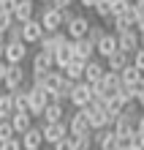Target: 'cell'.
I'll list each match as a JSON object with an SVG mask.
<instances>
[{"label": "cell", "mask_w": 144, "mask_h": 150, "mask_svg": "<svg viewBox=\"0 0 144 150\" xmlns=\"http://www.w3.org/2000/svg\"><path fill=\"white\" fill-rule=\"evenodd\" d=\"M90 28H93L90 16H84V14H76L74 19H71V22L65 25V28H63V30L68 33V38H71V41H79V38H87Z\"/></svg>", "instance_id": "obj_7"}, {"label": "cell", "mask_w": 144, "mask_h": 150, "mask_svg": "<svg viewBox=\"0 0 144 150\" xmlns=\"http://www.w3.org/2000/svg\"><path fill=\"white\" fill-rule=\"evenodd\" d=\"M11 126H14V131H16V137H22L27 128H33V115H30V112H14Z\"/></svg>", "instance_id": "obj_23"}, {"label": "cell", "mask_w": 144, "mask_h": 150, "mask_svg": "<svg viewBox=\"0 0 144 150\" xmlns=\"http://www.w3.org/2000/svg\"><path fill=\"white\" fill-rule=\"evenodd\" d=\"M103 66H106V71L120 74L122 68H128V66H131V55H125V52H120V49H117L112 57H106V60H103Z\"/></svg>", "instance_id": "obj_20"}, {"label": "cell", "mask_w": 144, "mask_h": 150, "mask_svg": "<svg viewBox=\"0 0 144 150\" xmlns=\"http://www.w3.org/2000/svg\"><path fill=\"white\" fill-rule=\"evenodd\" d=\"M95 16H101V19H106V16H112V0H98L95 8H93Z\"/></svg>", "instance_id": "obj_30"}, {"label": "cell", "mask_w": 144, "mask_h": 150, "mask_svg": "<svg viewBox=\"0 0 144 150\" xmlns=\"http://www.w3.org/2000/svg\"><path fill=\"white\" fill-rule=\"evenodd\" d=\"M95 3H98V0H79V6H82V8H87V11H93V8H95Z\"/></svg>", "instance_id": "obj_41"}, {"label": "cell", "mask_w": 144, "mask_h": 150, "mask_svg": "<svg viewBox=\"0 0 144 150\" xmlns=\"http://www.w3.org/2000/svg\"><path fill=\"white\" fill-rule=\"evenodd\" d=\"M0 150H25V147H22V139H19V137H14V139H8V142L0 145Z\"/></svg>", "instance_id": "obj_34"}, {"label": "cell", "mask_w": 144, "mask_h": 150, "mask_svg": "<svg viewBox=\"0 0 144 150\" xmlns=\"http://www.w3.org/2000/svg\"><path fill=\"white\" fill-rule=\"evenodd\" d=\"M68 41H71V38H68V33H65V30L46 33V36L38 41V49H41V52H52V55H55V52L63 47V44H68Z\"/></svg>", "instance_id": "obj_11"}, {"label": "cell", "mask_w": 144, "mask_h": 150, "mask_svg": "<svg viewBox=\"0 0 144 150\" xmlns=\"http://www.w3.org/2000/svg\"><path fill=\"white\" fill-rule=\"evenodd\" d=\"M14 137H16V131L11 126V120H0V145L8 142V139H14Z\"/></svg>", "instance_id": "obj_29"}, {"label": "cell", "mask_w": 144, "mask_h": 150, "mask_svg": "<svg viewBox=\"0 0 144 150\" xmlns=\"http://www.w3.org/2000/svg\"><path fill=\"white\" fill-rule=\"evenodd\" d=\"M128 8H131V0H112V14H114V16L125 14Z\"/></svg>", "instance_id": "obj_31"}, {"label": "cell", "mask_w": 144, "mask_h": 150, "mask_svg": "<svg viewBox=\"0 0 144 150\" xmlns=\"http://www.w3.org/2000/svg\"><path fill=\"white\" fill-rule=\"evenodd\" d=\"M68 134H71V137H87V134H93V126H90L87 115H84L82 109H76V112L68 117Z\"/></svg>", "instance_id": "obj_9"}, {"label": "cell", "mask_w": 144, "mask_h": 150, "mask_svg": "<svg viewBox=\"0 0 144 150\" xmlns=\"http://www.w3.org/2000/svg\"><path fill=\"white\" fill-rule=\"evenodd\" d=\"M71 107H76V109H84L93 104V85H87L84 79L82 82H74V87H71Z\"/></svg>", "instance_id": "obj_4"}, {"label": "cell", "mask_w": 144, "mask_h": 150, "mask_svg": "<svg viewBox=\"0 0 144 150\" xmlns=\"http://www.w3.org/2000/svg\"><path fill=\"white\" fill-rule=\"evenodd\" d=\"M55 55L52 52H35V55L30 57V76L33 79H41V76H46L49 71H55Z\"/></svg>", "instance_id": "obj_1"}, {"label": "cell", "mask_w": 144, "mask_h": 150, "mask_svg": "<svg viewBox=\"0 0 144 150\" xmlns=\"http://www.w3.org/2000/svg\"><path fill=\"white\" fill-rule=\"evenodd\" d=\"M14 117V93H0V120H11Z\"/></svg>", "instance_id": "obj_25"}, {"label": "cell", "mask_w": 144, "mask_h": 150, "mask_svg": "<svg viewBox=\"0 0 144 150\" xmlns=\"http://www.w3.org/2000/svg\"><path fill=\"white\" fill-rule=\"evenodd\" d=\"M6 68H8V63L3 60V63H0V87H3V82H6Z\"/></svg>", "instance_id": "obj_42"}, {"label": "cell", "mask_w": 144, "mask_h": 150, "mask_svg": "<svg viewBox=\"0 0 144 150\" xmlns=\"http://www.w3.org/2000/svg\"><path fill=\"white\" fill-rule=\"evenodd\" d=\"M120 79H122L125 87H131V90H133V87H139L144 82V71H139V68L131 63L128 68H122V71H120Z\"/></svg>", "instance_id": "obj_21"}, {"label": "cell", "mask_w": 144, "mask_h": 150, "mask_svg": "<svg viewBox=\"0 0 144 150\" xmlns=\"http://www.w3.org/2000/svg\"><path fill=\"white\" fill-rule=\"evenodd\" d=\"M133 101L139 104V109H144V82L139 87H133Z\"/></svg>", "instance_id": "obj_35"}, {"label": "cell", "mask_w": 144, "mask_h": 150, "mask_svg": "<svg viewBox=\"0 0 144 150\" xmlns=\"http://www.w3.org/2000/svg\"><path fill=\"white\" fill-rule=\"evenodd\" d=\"M136 134H141V137H144V109H141L139 120H136Z\"/></svg>", "instance_id": "obj_40"}, {"label": "cell", "mask_w": 144, "mask_h": 150, "mask_svg": "<svg viewBox=\"0 0 144 150\" xmlns=\"http://www.w3.org/2000/svg\"><path fill=\"white\" fill-rule=\"evenodd\" d=\"M131 63L136 66L139 71H144V47H141V49H136V52L131 55Z\"/></svg>", "instance_id": "obj_33"}, {"label": "cell", "mask_w": 144, "mask_h": 150, "mask_svg": "<svg viewBox=\"0 0 144 150\" xmlns=\"http://www.w3.org/2000/svg\"><path fill=\"white\" fill-rule=\"evenodd\" d=\"M19 139H22V147L25 150H44V145H46V142H44V134H41V126L27 128Z\"/></svg>", "instance_id": "obj_15"}, {"label": "cell", "mask_w": 144, "mask_h": 150, "mask_svg": "<svg viewBox=\"0 0 144 150\" xmlns=\"http://www.w3.org/2000/svg\"><path fill=\"white\" fill-rule=\"evenodd\" d=\"M103 33H106V28H103V25H93V28H90V33H87V38L93 41V44H98V41L103 38Z\"/></svg>", "instance_id": "obj_32"}, {"label": "cell", "mask_w": 144, "mask_h": 150, "mask_svg": "<svg viewBox=\"0 0 144 150\" xmlns=\"http://www.w3.org/2000/svg\"><path fill=\"white\" fill-rule=\"evenodd\" d=\"M49 6H52V8H57V11H65V8L74 6V0H52Z\"/></svg>", "instance_id": "obj_37"}, {"label": "cell", "mask_w": 144, "mask_h": 150, "mask_svg": "<svg viewBox=\"0 0 144 150\" xmlns=\"http://www.w3.org/2000/svg\"><path fill=\"white\" fill-rule=\"evenodd\" d=\"M14 112H30V104H27V87L14 93Z\"/></svg>", "instance_id": "obj_26"}, {"label": "cell", "mask_w": 144, "mask_h": 150, "mask_svg": "<svg viewBox=\"0 0 144 150\" xmlns=\"http://www.w3.org/2000/svg\"><path fill=\"white\" fill-rule=\"evenodd\" d=\"M38 22H41L44 33H57V30H63V11H57V8H52V6H44Z\"/></svg>", "instance_id": "obj_8"}, {"label": "cell", "mask_w": 144, "mask_h": 150, "mask_svg": "<svg viewBox=\"0 0 144 150\" xmlns=\"http://www.w3.org/2000/svg\"><path fill=\"white\" fill-rule=\"evenodd\" d=\"M14 19L16 22H30L35 19V0H16V8H14Z\"/></svg>", "instance_id": "obj_17"}, {"label": "cell", "mask_w": 144, "mask_h": 150, "mask_svg": "<svg viewBox=\"0 0 144 150\" xmlns=\"http://www.w3.org/2000/svg\"><path fill=\"white\" fill-rule=\"evenodd\" d=\"M49 101H52V93H46L44 87H38V85L27 87V104H30V115L33 117H41Z\"/></svg>", "instance_id": "obj_3"}, {"label": "cell", "mask_w": 144, "mask_h": 150, "mask_svg": "<svg viewBox=\"0 0 144 150\" xmlns=\"http://www.w3.org/2000/svg\"><path fill=\"white\" fill-rule=\"evenodd\" d=\"M63 74H65L71 82H82V79H84V60H76L74 57L65 68H63Z\"/></svg>", "instance_id": "obj_24"}, {"label": "cell", "mask_w": 144, "mask_h": 150, "mask_svg": "<svg viewBox=\"0 0 144 150\" xmlns=\"http://www.w3.org/2000/svg\"><path fill=\"white\" fill-rule=\"evenodd\" d=\"M71 137V134H68ZM74 139V150H95L93 145V134H87V137H71Z\"/></svg>", "instance_id": "obj_28"}, {"label": "cell", "mask_w": 144, "mask_h": 150, "mask_svg": "<svg viewBox=\"0 0 144 150\" xmlns=\"http://www.w3.org/2000/svg\"><path fill=\"white\" fill-rule=\"evenodd\" d=\"M82 112L87 115V120H90V126H93V131H98V128H109V126H106V109L101 107V104H90V107H84Z\"/></svg>", "instance_id": "obj_16"}, {"label": "cell", "mask_w": 144, "mask_h": 150, "mask_svg": "<svg viewBox=\"0 0 144 150\" xmlns=\"http://www.w3.org/2000/svg\"><path fill=\"white\" fill-rule=\"evenodd\" d=\"M14 25H16V19H14L11 11H0V36H6V33L11 30Z\"/></svg>", "instance_id": "obj_27"}, {"label": "cell", "mask_w": 144, "mask_h": 150, "mask_svg": "<svg viewBox=\"0 0 144 150\" xmlns=\"http://www.w3.org/2000/svg\"><path fill=\"white\" fill-rule=\"evenodd\" d=\"M25 85H27V68H25V66H8L3 87L8 93H16V90H22Z\"/></svg>", "instance_id": "obj_5"}, {"label": "cell", "mask_w": 144, "mask_h": 150, "mask_svg": "<svg viewBox=\"0 0 144 150\" xmlns=\"http://www.w3.org/2000/svg\"><path fill=\"white\" fill-rule=\"evenodd\" d=\"M41 134H44V142L55 147L60 139L68 137V120H60V123H41Z\"/></svg>", "instance_id": "obj_6"}, {"label": "cell", "mask_w": 144, "mask_h": 150, "mask_svg": "<svg viewBox=\"0 0 144 150\" xmlns=\"http://www.w3.org/2000/svg\"><path fill=\"white\" fill-rule=\"evenodd\" d=\"M35 3H41V6H49V3H52V0H35Z\"/></svg>", "instance_id": "obj_44"}, {"label": "cell", "mask_w": 144, "mask_h": 150, "mask_svg": "<svg viewBox=\"0 0 144 150\" xmlns=\"http://www.w3.org/2000/svg\"><path fill=\"white\" fill-rule=\"evenodd\" d=\"M141 47H144V33H141Z\"/></svg>", "instance_id": "obj_45"}, {"label": "cell", "mask_w": 144, "mask_h": 150, "mask_svg": "<svg viewBox=\"0 0 144 150\" xmlns=\"http://www.w3.org/2000/svg\"><path fill=\"white\" fill-rule=\"evenodd\" d=\"M6 38H8V41H14V38H22V28H19V22H16L14 28L6 33Z\"/></svg>", "instance_id": "obj_39"}, {"label": "cell", "mask_w": 144, "mask_h": 150, "mask_svg": "<svg viewBox=\"0 0 144 150\" xmlns=\"http://www.w3.org/2000/svg\"><path fill=\"white\" fill-rule=\"evenodd\" d=\"M3 49H6V36H0V63H3Z\"/></svg>", "instance_id": "obj_43"}, {"label": "cell", "mask_w": 144, "mask_h": 150, "mask_svg": "<svg viewBox=\"0 0 144 150\" xmlns=\"http://www.w3.org/2000/svg\"><path fill=\"white\" fill-rule=\"evenodd\" d=\"M74 57H76V55H74V41H68V44H63V47L55 52V66L63 71V68H65Z\"/></svg>", "instance_id": "obj_22"}, {"label": "cell", "mask_w": 144, "mask_h": 150, "mask_svg": "<svg viewBox=\"0 0 144 150\" xmlns=\"http://www.w3.org/2000/svg\"><path fill=\"white\" fill-rule=\"evenodd\" d=\"M74 55H76V60H84V63H90L93 57H98V55H95V44L90 41V38L74 41Z\"/></svg>", "instance_id": "obj_18"}, {"label": "cell", "mask_w": 144, "mask_h": 150, "mask_svg": "<svg viewBox=\"0 0 144 150\" xmlns=\"http://www.w3.org/2000/svg\"><path fill=\"white\" fill-rule=\"evenodd\" d=\"M117 44H120V52H125V55H133L136 49H141V33H139V30L117 33Z\"/></svg>", "instance_id": "obj_10"}, {"label": "cell", "mask_w": 144, "mask_h": 150, "mask_svg": "<svg viewBox=\"0 0 144 150\" xmlns=\"http://www.w3.org/2000/svg\"><path fill=\"white\" fill-rule=\"evenodd\" d=\"M52 150H74V139L71 137H65V139H60V142L52 147Z\"/></svg>", "instance_id": "obj_36"}, {"label": "cell", "mask_w": 144, "mask_h": 150, "mask_svg": "<svg viewBox=\"0 0 144 150\" xmlns=\"http://www.w3.org/2000/svg\"><path fill=\"white\" fill-rule=\"evenodd\" d=\"M27 47H30V44H25L22 38H14V41H8V38H6L3 60H6L8 66H22L25 60H27Z\"/></svg>", "instance_id": "obj_2"}, {"label": "cell", "mask_w": 144, "mask_h": 150, "mask_svg": "<svg viewBox=\"0 0 144 150\" xmlns=\"http://www.w3.org/2000/svg\"><path fill=\"white\" fill-rule=\"evenodd\" d=\"M103 74H106V66L101 57H93L90 63H84V82L87 85H98L103 79Z\"/></svg>", "instance_id": "obj_13"}, {"label": "cell", "mask_w": 144, "mask_h": 150, "mask_svg": "<svg viewBox=\"0 0 144 150\" xmlns=\"http://www.w3.org/2000/svg\"><path fill=\"white\" fill-rule=\"evenodd\" d=\"M117 49H120V44H117V33H103V38L95 44V55L101 57V60L112 57Z\"/></svg>", "instance_id": "obj_12"}, {"label": "cell", "mask_w": 144, "mask_h": 150, "mask_svg": "<svg viewBox=\"0 0 144 150\" xmlns=\"http://www.w3.org/2000/svg\"><path fill=\"white\" fill-rule=\"evenodd\" d=\"M41 120H44V123H60V120H68V117H65V104L49 101L46 109H44V115H41Z\"/></svg>", "instance_id": "obj_19"}, {"label": "cell", "mask_w": 144, "mask_h": 150, "mask_svg": "<svg viewBox=\"0 0 144 150\" xmlns=\"http://www.w3.org/2000/svg\"><path fill=\"white\" fill-rule=\"evenodd\" d=\"M131 150H144V137L141 134H133L131 137Z\"/></svg>", "instance_id": "obj_38"}, {"label": "cell", "mask_w": 144, "mask_h": 150, "mask_svg": "<svg viewBox=\"0 0 144 150\" xmlns=\"http://www.w3.org/2000/svg\"><path fill=\"white\" fill-rule=\"evenodd\" d=\"M22 28V41L25 44H38L46 33H44V28H41V22L38 19H30V22H22L19 25Z\"/></svg>", "instance_id": "obj_14"}]
</instances>
